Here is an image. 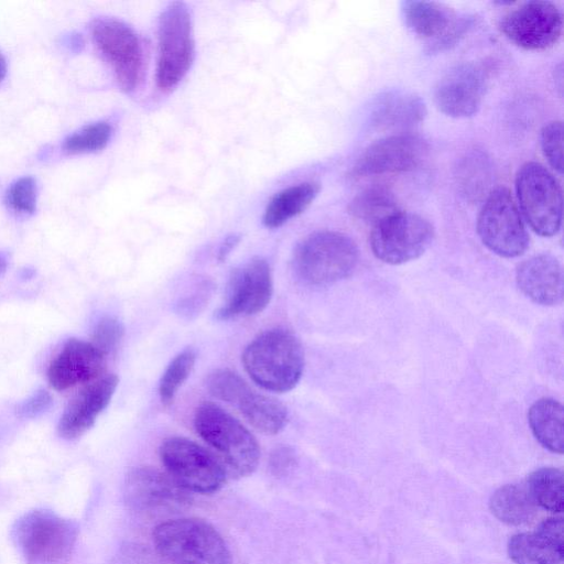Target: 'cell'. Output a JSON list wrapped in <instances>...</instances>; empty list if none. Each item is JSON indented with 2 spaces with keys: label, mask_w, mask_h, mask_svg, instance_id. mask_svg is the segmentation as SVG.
Listing matches in <instances>:
<instances>
[{
  "label": "cell",
  "mask_w": 564,
  "mask_h": 564,
  "mask_svg": "<svg viewBox=\"0 0 564 564\" xmlns=\"http://www.w3.org/2000/svg\"><path fill=\"white\" fill-rule=\"evenodd\" d=\"M318 192L319 184L316 182H303L280 191L264 209V226L278 228L300 215L312 204Z\"/></svg>",
  "instance_id": "d4e9b609"
},
{
  "label": "cell",
  "mask_w": 564,
  "mask_h": 564,
  "mask_svg": "<svg viewBox=\"0 0 564 564\" xmlns=\"http://www.w3.org/2000/svg\"><path fill=\"white\" fill-rule=\"evenodd\" d=\"M195 55L192 15L184 2L166 6L159 18L155 82L162 91L174 89L188 73Z\"/></svg>",
  "instance_id": "8992f818"
},
{
  "label": "cell",
  "mask_w": 564,
  "mask_h": 564,
  "mask_svg": "<svg viewBox=\"0 0 564 564\" xmlns=\"http://www.w3.org/2000/svg\"><path fill=\"white\" fill-rule=\"evenodd\" d=\"M455 177L459 192L467 200L486 197L492 181L490 158L480 150L466 153L456 167Z\"/></svg>",
  "instance_id": "4316f807"
},
{
  "label": "cell",
  "mask_w": 564,
  "mask_h": 564,
  "mask_svg": "<svg viewBox=\"0 0 564 564\" xmlns=\"http://www.w3.org/2000/svg\"><path fill=\"white\" fill-rule=\"evenodd\" d=\"M429 152L427 143L412 133H394L371 143L352 166V177L401 173L416 169Z\"/></svg>",
  "instance_id": "4fadbf2b"
},
{
  "label": "cell",
  "mask_w": 564,
  "mask_h": 564,
  "mask_svg": "<svg viewBox=\"0 0 564 564\" xmlns=\"http://www.w3.org/2000/svg\"><path fill=\"white\" fill-rule=\"evenodd\" d=\"M195 359L196 355L192 349H185L172 359L159 383V394L162 403H172L178 389L188 378Z\"/></svg>",
  "instance_id": "f546056e"
},
{
  "label": "cell",
  "mask_w": 564,
  "mask_h": 564,
  "mask_svg": "<svg viewBox=\"0 0 564 564\" xmlns=\"http://www.w3.org/2000/svg\"><path fill=\"white\" fill-rule=\"evenodd\" d=\"M499 29L517 46L541 51L558 41L563 18L553 2L528 1L507 12L499 22Z\"/></svg>",
  "instance_id": "7c38bea8"
},
{
  "label": "cell",
  "mask_w": 564,
  "mask_h": 564,
  "mask_svg": "<svg viewBox=\"0 0 564 564\" xmlns=\"http://www.w3.org/2000/svg\"><path fill=\"white\" fill-rule=\"evenodd\" d=\"M528 489L534 503L543 509L561 513L564 508L563 471L555 467H542L532 471L527 480Z\"/></svg>",
  "instance_id": "83f0119b"
},
{
  "label": "cell",
  "mask_w": 564,
  "mask_h": 564,
  "mask_svg": "<svg viewBox=\"0 0 564 564\" xmlns=\"http://www.w3.org/2000/svg\"><path fill=\"white\" fill-rule=\"evenodd\" d=\"M358 248L348 236L330 230L305 237L295 248L293 263L299 276L313 285L347 278L358 262Z\"/></svg>",
  "instance_id": "277c9868"
},
{
  "label": "cell",
  "mask_w": 564,
  "mask_h": 564,
  "mask_svg": "<svg viewBox=\"0 0 564 564\" xmlns=\"http://www.w3.org/2000/svg\"><path fill=\"white\" fill-rule=\"evenodd\" d=\"M36 183L31 176H23L11 184L7 192V203L15 212L32 214L36 207Z\"/></svg>",
  "instance_id": "d6a6232c"
},
{
  "label": "cell",
  "mask_w": 564,
  "mask_h": 564,
  "mask_svg": "<svg viewBox=\"0 0 564 564\" xmlns=\"http://www.w3.org/2000/svg\"><path fill=\"white\" fill-rule=\"evenodd\" d=\"M104 369L105 356L101 352L90 343L70 338L52 360L47 379L55 390H66L100 378Z\"/></svg>",
  "instance_id": "d6986e66"
},
{
  "label": "cell",
  "mask_w": 564,
  "mask_h": 564,
  "mask_svg": "<svg viewBox=\"0 0 564 564\" xmlns=\"http://www.w3.org/2000/svg\"><path fill=\"white\" fill-rule=\"evenodd\" d=\"M487 73L482 66L465 62L451 67L437 82L434 101L440 111L452 118L474 116L482 101Z\"/></svg>",
  "instance_id": "9a60e30c"
},
{
  "label": "cell",
  "mask_w": 564,
  "mask_h": 564,
  "mask_svg": "<svg viewBox=\"0 0 564 564\" xmlns=\"http://www.w3.org/2000/svg\"><path fill=\"white\" fill-rule=\"evenodd\" d=\"M521 213L538 235L551 237L562 225V188L554 175L538 162H527L516 175Z\"/></svg>",
  "instance_id": "52a82bcc"
},
{
  "label": "cell",
  "mask_w": 564,
  "mask_h": 564,
  "mask_svg": "<svg viewBox=\"0 0 564 564\" xmlns=\"http://www.w3.org/2000/svg\"><path fill=\"white\" fill-rule=\"evenodd\" d=\"M123 333L121 322L115 317L105 316L95 326L90 344L106 357L117 348Z\"/></svg>",
  "instance_id": "836d02e7"
},
{
  "label": "cell",
  "mask_w": 564,
  "mask_h": 564,
  "mask_svg": "<svg viewBox=\"0 0 564 564\" xmlns=\"http://www.w3.org/2000/svg\"><path fill=\"white\" fill-rule=\"evenodd\" d=\"M90 30L120 88L127 93L135 90L144 74L143 46L135 31L115 18H98Z\"/></svg>",
  "instance_id": "30bf717a"
},
{
  "label": "cell",
  "mask_w": 564,
  "mask_h": 564,
  "mask_svg": "<svg viewBox=\"0 0 564 564\" xmlns=\"http://www.w3.org/2000/svg\"><path fill=\"white\" fill-rule=\"evenodd\" d=\"M434 239V227L424 217L399 210L376 224L370 234L373 254L389 264L419 258Z\"/></svg>",
  "instance_id": "8fae6325"
},
{
  "label": "cell",
  "mask_w": 564,
  "mask_h": 564,
  "mask_svg": "<svg viewBox=\"0 0 564 564\" xmlns=\"http://www.w3.org/2000/svg\"><path fill=\"white\" fill-rule=\"evenodd\" d=\"M489 508L499 521L509 525L529 522L536 511L525 486L514 484L499 487L490 497Z\"/></svg>",
  "instance_id": "484cf974"
},
{
  "label": "cell",
  "mask_w": 564,
  "mask_h": 564,
  "mask_svg": "<svg viewBox=\"0 0 564 564\" xmlns=\"http://www.w3.org/2000/svg\"><path fill=\"white\" fill-rule=\"evenodd\" d=\"M118 382L116 375H107L85 386L69 401L61 415L57 424L58 435L70 441L85 434L109 404Z\"/></svg>",
  "instance_id": "ac0fdd59"
},
{
  "label": "cell",
  "mask_w": 564,
  "mask_h": 564,
  "mask_svg": "<svg viewBox=\"0 0 564 564\" xmlns=\"http://www.w3.org/2000/svg\"><path fill=\"white\" fill-rule=\"evenodd\" d=\"M7 74V62L4 56L0 53V82Z\"/></svg>",
  "instance_id": "74e56055"
},
{
  "label": "cell",
  "mask_w": 564,
  "mask_h": 564,
  "mask_svg": "<svg viewBox=\"0 0 564 564\" xmlns=\"http://www.w3.org/2000/svg\"><path fill=\"white\" fill-rule=\"evenodd\" d=\"M111 133L112 128L108 122H93L67 137L63 149L68 154L96 152L108 144Z\"/></svg>",
  "instance_id": "4dcf8cb0"
},
{
  "label": "cell",
  "mask_w": 564,
  "mask_h": 564,
  "mask_svg": "<svg viewBox=\"0 0 564 564\" xmlns=\"http://www.w3.org/2000/svg\"><path fill=\"white\" fill-rule=\"evenodd\" d=\"M231 405L240 411L250 425L267 435L281 432L289 420L288 410L280 401L254 391L249 384Z\"/></svg>",
  "instance_id": "603a6c76"
},
{
  "label": "cell",
  "mask_w": 564,
  "mask_h": 564,
  "mask_svg": "<svg viewBox=\"0 0 564 564\" xmlns=\"http://www.w3.org/2000/svg\"><path fill=\"white\" fill-rule=\"evenodd\" d=\"M52 404V397L45 390H39L17 406V415L33 419L44 413Z\"/></svg>",
  "instance_id": "e575fe53"
},
{
  "label": "cell",
  "mask_w": 564,
  "mask_h": 564,
  "mask_svg": "<svg viewBox=\"0 0 564 564\" xmlns=\"http://www.w3.org/2000/svg\"><path fill=\"white\" fill-rule=\"evenodd\" d=\"M507 549L516 564H564L563 520L549 518L533 532L512 535Z\"/></svg>",
  "instance_id": "ffe728a7"
},
{
  "label": "cell",
  "mask_w": 564,
  "mask_h": 564,
  "mask_svg": "<svg viewBox=\"0 0 564 564\" xmlns=\"http://www.w3.org/2000/svg\"><path fill=\"white\" fill-rule=\"evenodd\" d=\"M426 112L425 102L420 96L412 91L393 89L372 100L368 122L375 130L408 133L425 119Z\"/></svg>",
  "instance_id": "44dd1931"
},
{
  "label": "cell",
  "mask_w": 564,
  "mask_h": 564,
  "mask_svg": "<svg viewBox=\"0 0 564 564\" xmlns=\"http://www.w3.org/2000/svg\"><path fill=\"white\" fill-rule=\"evenodd\" d=\"M12 534L30 563L59 564L70 555L78 529L74 521L54 511L35 509L17 520Z\"/></svg>",
  "instance_id": "5b68a950"
},
{
  "label": "cell",
  "mask_w": 564,
  "mask_h": 564,
  "mask_svg": "<svg viewBox=\"0 0 564 564\" xmlns=\"http://www.w3.org/2000/svg\"><path fill=\"white\" fill-rule=\"evenodd\" d=\"M239 237L236 235H231L227 237L223 245L220 246L218 259L220 261L225 260L227 256L231 252V250L235 248V246L238 243Z\"/></svg>",
  "instance_id": "8d00e7d4"
},
{
  "label": "cell",
  "mask_w": 564,
  "mask_h": 564,
  "mask_svg": "<svg viewBox=\"0 0 564 564\" xmlns=\"http://www.w3.org/2000/svg\"><path fill=\"white\" fill-rule=\"evenodd\" d=\"M8 265L7 257L0 253V276L6 272Z\"/></svg>",
  "instance_id": "f35d334b"
},
{
  "label": "cell",
  "mask_w": 564,
  "mask_h": 564,
  "mask_svg": "<svg viewBox=\"0 0 564 564\" xmlns=\"http://www.w3.org/2000/svg\"><path fill=\"white\" fill-rule=\"evenodd\" d=\"M516 280L521 292L541 305H555L563 299V270L550 254H539L521 262Z\"/></svg>",
  "instance_id": "7402d4cb"
},
{
  "label": "cell",
  "mask_w": 564,
  "mask_h": 564,
  "mask_svg": "<svg viewBox=\"0 0 564 564\" xmlns=\"http://www.w3.org/2000/svg\"><path fill=\"white\" fill-rule=\"evenodd\" d=\"M294 462L293 453L288 447H280L272 453L270 465L275 474L286 473Z\"/></svg>",
  "instance_id": "d590c367"
},
{
  "label": "cell",
  "mask_w": 564,
  "mask_h": 564,
  "mask_svg": "<svg viewBox=\"0 0 564 564\" xmlns=\"http://www.w3.org/2000/svg\"><path fill=\"white\" fill-rule=\"evenodd\" d=\"M242 364L258 386L268 391L286 392L302 377L304 352L291 332L274 328L260 334L245 348Z\"/></svg>",
  "instance_id": "6da1fadb"
},
{
  "label": "cell",
  "mask_w": 564,
  "mask_h": 564,
  "mask_svg": "<svg viewBox=\"0 0 564 564\" xmlns=\"http://www.w3.org/2000/svg\"><path fill=\"white\" fill-rule=\"evenodd\" d=\"M530 429L538 442L546 449L562 454L564 449V409L551 398L535 401L529 412Z\"/></svg>",
  "instance_id": "cb8c5ba5"
},
{
  "label": "cell",
  "mask_w": 564,
  "mask_h": 564,
  "mask_svg": "<svg viewBox=\"0 0 564 564\" xmlns=\"http://www.w3.org/2000/svg\"><path fill=\"white\" fill-rule=\"evenodd\" d=\"M272 293L269 263L263 258H252L231 276L226 303L217 312V317L229 319L258 314L268 306Z\"/></svg>",
  "instance_id": "2e32d148"
},
{
  "label": "cell",
  "mask_w": 564,
  "mask_h": 564,
  "mask_svg": "<svg viewBox=\"0 0 564 564\" xmlns=\"http://www.w3.org/2000/svg\"><path fill=\"white\" fill-rule=\"evenodd\" d=\"M124 487L127 502L133 509L147 513L180 509L192 500L189 492L167 474L151 467L131 470Z\"/></svg>",
  "instance_id": "e0dca14e"
},
{
  "label": "cell",
  "mask_w": 564,
  "mask_h": 564,
  "mask_svg": "<svg viewBox=\"0 0 564 564\" xmlns=\"http://www.w3.org/2000/svg\"><path fill=\"white\" fill-rule=\"evenodd\" d=\"M153 544L171 564H231L230 551L219 532L196 518L172 519L153 530Z\"/></svg>",
  "instance_id": "3957f363"
},
{
  "label": "cell",
  "mask_w": 564,
  "mask_h": 564,
  "mask_svg": "<svg viewBox=\"0 0 564 564\" xmlns=\"http://www.w3.org/2000/svg\"><path fill=\"white\" fill-rule=\"evenodd\" d=\"M194 427L213 448L227 474L246 477L256 470L260 458L257 440L223 408L212 402L202 403L194 414Z\"/></svg>",
  "instance_id": "7a4b0ae2"
},
{
  "label": "cell",
  "mask_w": 564,
  "mask_h": 564,
  "mask_svg": "<svg viewBox=\"0 0 564 564\" xmlns=\"http://www.w3.org/2000/svg\"><path fill=\"white\" fill-rule=\"evenodd\" d=\"M160 458L166 474L188 492L212 494L226 482L228 474L219 459L188 438H166Z\"/></svg>",
  "instance_id": "ba28073f"
},
{
  "label": "cell",
  "mask_w": 564,
  "mask_h": 564,
  "mask_svg": "<svg viewBox=\"0 0 564 564\" xmlns=\"http://www.w3.org/2000/svg\"><path fill=\"white\" fill-rule=\"evenodd\" d=\"M540 143L544 158L557 173L563 172V124L555 120L546 123L540 134Z\"/></svg>",
  "instance_id": "1f68e13d"
},
{
  "label": "cell",
  "mask_w": 564,
  "mask_h": 564,
  "mask_svg": "<svg viewBox=\"0 0 564 564\" xmlns=\"http://www.w3.org/2000/svg\"><path fill=\"white\" fill-rule=\"evenodd\" d=\"M399 210L397 197L382 185L364 189L349 204V213L356 219L373 226Z\"/></svg>",
  "instance_id": "f1b7e54d"
},
{
  "label": "cell",
  "mask_w": 564,
  "mask_h": 564,
  "mask_svg": "<svg viewBox=\"0 0 564 564\" xmlns=\"http://www.w3.org/2000/svg\"><path fill=\"white\" fill-rule=\"evenodd\" d=\"M477 232L482 243L500 257L514 258L527 250L529 235L508 188L496 187L486 196Z\"/></svg>",
  "instance_id": "9c48e42d"
},
{
  "label": "cell",
  "mask_w": 564,
  "mask_h": 564,
  "mask_svg": "<svg viewBox=\"0 0 564 564\" xmlns=\"http://www.w3.org/2000/svg\"><path fill=\"white\" fill-rule=\"evenodd\" d=\"M401 15L405 26L414 35L429 41L431 51L451 47L473 24L471 18H457L442 4L429 1L401 2Z\"/></svg>",
  "instance_id": "5bb4252c"
}]
</instances>
